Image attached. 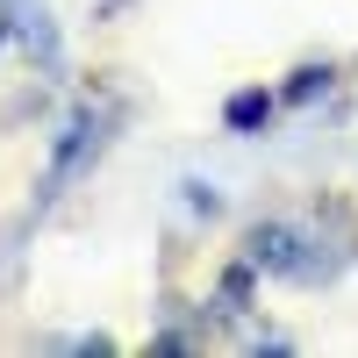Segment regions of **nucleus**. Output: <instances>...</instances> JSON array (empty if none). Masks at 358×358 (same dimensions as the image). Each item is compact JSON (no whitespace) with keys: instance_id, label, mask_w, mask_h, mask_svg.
<instances>
[{"instance_id":"1","label":"nucleus","mask_w":358,"mask_h":358,"mask_svg":"<svg viewBox=\"0 0 358 358\" xmlns=\"http://www.w3.org/2000/svg\"><path fill=\"white\" fill-rule=\"evenodd\" d=\"M122 129V101L115 94H101V101H79L72 115H65V129H57V143H50V172H43V194H36V215L72 187L79 172H94V158L108 151V136Z\"/></svg>"},{"instance_id":"2","label":"nucleus","mask_w":358,"mask_h":358,"mask_svg":"<svg viewBox=\"0 0 358 358\" xmlns=\"http://www.w3.org/2000/svg\"><path fill=\"white\" fill-rule=\"evenodd\" d=\"M236 258H251L265 280H294V287L330 280V258H322V244H315V236H301L294 222H251Z\"/></svg>"},{"instance_id":"3","label":"nucleus","mask_w":358,"mask_h":358,"mask_svg":"<svg viewBox=\"0 0 358 358\" xmlns=\"http://www.w3.org/2000/svg\"><path fill=\"white\" fill-rule=\"evenodd\" d=\"M0 15L15 22V36L29 43V65H43V79L65 72V43H57V22H50L43 0H0Z\"/></svg>"},{"instance_id":"4","label":"nucleus","mask_w":358,"mask_h":358,"mask_svg":"<svg viewBox=\"0 0 358 358\" xmlns=\"http://www.w3.org/2000/svg\"><path fill=\"white\" fill-rule=\"evenodd\" d=\"M280 108H287V101H280V94H265V86H236V94L222 101V122H229L236 136H258Z\"/></svg>"},{"instance_id":"5","label":"nucleus","mask_w":358,"mask_h":358,"mask_svg":"<svg viewBox=\"0 0 358 358\" xmlns=\"http://www.w3.org/2000/svg\"><path fill=\"white\" fill-rule=\"evenodd\" d=\"M330 79H337L330 65H294V72H287V86H280V101H287V108H308V101L330 94Z\"/></svg>"},{"instance_id":"6","label":"nucleus","mask_w":358,"mask_h":358,"mask_svg":"<svg viewBox=\"0 0 358 358\" xmlns=\"http://www.w3.org/2000/svg\"><path fill=\"white\" fill-rule=\"evenodd\" d=\"M179 201H187V215H208V222L222 215V194L208 187V179H187V187H179Z\"/></svg>"},{"instance_id":"7","label":"nucleus","mask_w":358,"mask_h":358,"mask_svg":"<svg viewBox=\"0 0 358 358\" xmlns=\"http://www.w3.org/2000/svg\"><path fill=\"white\" fill-rule=\"evenodd\" d=\"M187 351H201V337H187V330H158L151 337V358H187Z\"/></svg>"},{"instance_id":"8","label":"nucleus","mask_w":358,"mask_h":358,"mask_svg":"<svg viewBox=\"0 0 358 358\" xmlns=\"http://www.w3.org/2000/svg\"><path fill=\"white\" fill-rule=\"evenodd\" d=\"M72 351H79V358H108V351H115V337H101V330H86V337H72Z\"/></svg>"},{"instance_id":"9","label":"nucleus","mask_w":358,"mask_h":358,"mask_svg":"<svg viewBox=\"0 0 358 358\" xmlns=\"http://www.w3.org/2000/svg\"><path fill=\"white\" fill-rule=\"evenodd\" d=\"M8 36H15V22H8V15H0V43H8Z\"/></svg>"}]
</instances>
